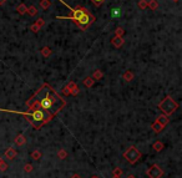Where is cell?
<instances>
[{
    "label": "cell",
    "mask_w": 182,
    "mask_h": 178,
    "mask_svg": "<svg viewBox=\"0 0 182 178\" xmlns=\"http://www.w3.org/2000/svg\"><path fill=\"white\" fill-rule=\"evenodd\" d=\"M124 158H125L129 163L134 164V163H136V162L141 158V152L137 150L135 146H131V147H129L127 150L124 152Z\"/></svg>",
    "instance_id": "5"
},
{
    "label": "cell",
    "mask_w": 182,
    "mask_h": 178,
    "mask_svg": "<svg viewBox=\"0 0 182 178\" xmlns=\"http://www.w3.org/2000/svg\"><path fill=\"white\" fill-rule=\"evenodd\" d=\"M33 169H34V168H33V164H31V163H25V164H24V172H25V173H31Z\"/></svg>",
    "instance_id": "25"
},
{
    "label": "cell",
    "mask_w": 182,
    "mask_h": 178,
    "mask_svg": "<svg viewBox=\"0 0 182 178\" xmlns=\"http://www.w3.org/2000/svg\"><path fill=\"white\" fill-rule=\"evenodd\" d=\"M124 34H125V30L121 26H118V27H116V30H115V36H124Z\"/></svg>",
    "instance_id": "26"
},
{
    "label": "cell",
    "mask_w": 182,
    "mask_h": 178,
    "mask_svg": "<svg viewBox=\"0 0 182 178\" xmlns=\"http://www.w3.org/2000/svg\"><path fill=\"white\" fill-rule=\"evenodd\" d=\"M30 156H31V158L34 160V161H40L41 160V152L39 151V150H35L34 152H31V155H30Z\"/></svg>",
    "instance_id": "20"
},
{
    "label": "cell",
    "mask_w": 182,
    "mask_h": 178,
    "mask_svg": "<svg viewBox=\"0 0 182 178\" xmlns=\"http://www.w3.org/2000/svg\"><path fill=\"white\" fill-rule=\"evenodd\" d=\"M147 8H150L151 10H157V9H159L157 0H151V2H148V3H147Z\"/></svg>",
    "instance_id": "19"
},
{
    "label": "cell",
    "mask_w": 182,
    "mask_h": 178,
    "mask_svg": "<svg viewBox=\"0 0 182 178\" xmlns=\"http://www.w3.org/2000/svg\"><path fill=\"white\" fill-rule=\"evenodd\" d=\"M70 178H82V177H81L80 174H77V173H75V174H72V176H71Z\"/></svg>",
    "instance_id": "34"
},
{
    "label": "cell",
    "mask_w": 182,
    "mask_h": 178,
    "mask_svg": "<svg viewBox=\"0 0 182 178\" xmlns=\"http://www.w3.org/2000/svg\"><path fill=\"white\" fill-rule=\"evenodd\" d=\"M30 30H31L33 33H38V31L40 30V27H39V26H38L36 24H33L31 26H30Z\"/></svg>",
    "instance_id": "31"
},
{
    "label": "cell",
    "mask_w": 182,
    "mask_h": 178,
    "mask_svg": "<svg viewBox=\"0 0 182 178\" xmlns=\"http://www.w3.org/2000/svg\"><path fill=\"white\" fill-rule=\"evenodd\" d=\"M91 2L94 3V5H95V6H100L101 4H104V3L106 2V0H91Z\"/></svg>",
    "instance_id": "32"
},
{
    "label": "cell",
    "mask_w": 182,
    "mask_h": 178,
    "mask_svg": "<svg viewBox=\"0 0 182 178\" xmlns=\"http://www.w3.org/2000/svg\"><path fill=\"white\" fill-rule=\"evenodd\" d=\"M125 40H124V36H114L112 40H111V44L116 47V49H120L121 46L124 45Z\"/></svg>",
    "instance_id": "8"
},
{
    "label": "cell",
    "mask_w": 182,
    "mask_h": 178,
    "mask_svg": "<svg viewBox=\"0 0 182 178\" xmlns=\"http://www.w3.org/2000/svg\"><path fill=\"white\" fill-rule=\"evenodd\" d=\"M68 156H69V153H68L66 150H64V148L59 150V152H57V157H59V160H66Z\"/></svg>",
    "instance_id": "17"
},
{
    "label": "cell",
    "mask_w": 182,
    "mask_h": 178,
    "mask_svg": "<svg viewBox=\"0 0 182 178\" xmlns=\"http://www.w3.org/2000/svg\"><path fill=\"white\" fill-rule=\"evenodd\" d=\"M26 105H27L29 110L39 107V108L45 110L46 112H49L54 117L66 106V102L61 96H59L52 90V87L50 85L44 83L31 96V99L26 102Z\"/></svg>",
    "instance_id": "1"
},
{
    "label": "cell",
    "mask_w": 182,
    "mask_h": 178,
    "mask_svg": "<svg viewBox=\"0 0 182 178\" xmlns=\"http://www.w3.org/2000/svg\"><path fill=\"white\" fill-rule=\"evenodd\" d=\"M40 8L43 10H48L50 8V0H40Z\"/></svg>",
    "instance_id": "22"
},
{
    "label": "cell",
    "mask_w": 182,
    "mask_h": 178,
    "mask_svg": "<svg viewBox=\"0 0 182 178\" xmlns=\"http://www.w3.org/2000/svg\"><path fill=\"white\" fill-rule=\"evenodd\" d=\"M59 2L61 3V4H64L71 11V15H68V16H60L59 15V16H56V19H60V20H71V21H74L79 26L80 30H86V29L96 20V18L93 14H91L87 9H85V8L80 6V5L74 9L69 4L64 3V0H59Z\"/></svg>",
    "instance_id": "2"
},
{
    "label": "cell",
    "mask_w": 182,
    "mask_h": 178,
    "mask_svg": "<svg viewBox=\"0 0 182 178\" xmlns=\"http://www.w3.org/2000/svg\"><path fill=\"white\" fill-rule=\"evenodd\" d=\"M147 8V2L146 0H140L139 2V9L140 10H145Z\"/></svg>",
    "instance_id": "28"
},
{
    "label": "cell",
    "mask_w": 182,
    "mask_h": 178,
    "mask_svg": "<svg viewBox=\"0 0 182 178\" xmlns=\"http://www.w3.org/2000/svg\"><path fill=\"white\" fill-rule=\"evenodd\" d=\"M146 173L150 178H161L163 176V169H161V167L159 164H152L147 169Z\"/></svg>",
    "instance_id": "6"
},
{
    "label": "cell",
    "mask_w": 182,
    "mask_h": 178,
    "mask_svg": "<svg viewBox=\"0 0 182 178\" xmlns=\"http://www.w3.org/2000/svg\"><path fill=\"white\" fill-rule=\"evenodd\" d=\"M2 160H3V158H2V156H0V161H2Z\"/></svg>",
    "instance_id": "39"
},
{
    "label": "cell",
    "mask_w": 182,
    "mask_h": 178,
    "mask_svg": "<svg viewBox=\"0 0 182 178\" xmlns=\"http://www.w3.org/2000/svg\"><path fill=\"white\" fill-rule=\"evenodd\" d=\"M91 77H93L94 80H101V79L104 77V72H102L101 70H96V71L94 72V75L91 76Z\"/></svg>",
    "instance_id": "23"
},
{
    "label": "cell",
    "mask_w": 182,
    "mask_h": 178,
    "mask_svg": "<svg viewBox=\"0 0 182 178\" xmlns=\"http://www.w3.org/2000/svg\"><path fill=\"white\" fill-rule=\"evenodd\" d=\"M94 83H95V80L91 77V76H89V77H86L84 80V86H86V87H93Z\"/></svg>",
    "instance_id": "18"
},
{
    "label": "cell",
    "mask_w": 182,
    "mask_h": 178,
    "mask_svg": "<svg viewBox=\"0 0 182 178\" xmlns=\"http://www.w3.org/2000/svg\"><path fill=\"white\" fill-rule=\"evenodd\" d=\"M172 2H180V0H172Z\"/></svg>",
    "instance_id": "38"
},
{
    "label": "cell",
    "mask_w": 182,
    "mask_h": 178,
    "mask_svg": "<svg viewBox=\"0 0 182 178\" xmlns=\"http://www.w3.org/2000/svg\"><path fill=\"white\" fill-rule=\"evenodd\" d=\"M66 88H68V91H69V94H70L71 96H77V95L80 94V88H79L77 83L74 82V81H70V82L66 85Z\"/></svg>",
    "instance_id": "7"
},
{
    "label": "cell",
    "mask_w": 182,
    "mask_h": 178,
    "mask_svg": "<svg viewBox=\"0 0 182 178\" xmlns=\"http://www.w3.org/2000/svg\"><path fill=\"white\" fill-rule=\"evenodd\" d=\"M180 105L178 102H176L171 96H166L160 103H159V108L162 111L163 115L166 116H171L173 112H176V110H178Z\"/></svg>",
    "instance_id": "4"
},
{
    "label": "cell",
    "mask_w": 182,
    "mask_h": 178,
    "mask_svg": "<svg viewBox=\"0 0 182 178\" xmlns=\"http://www.w3.org/2000/svg\"><path fill=\"white\" fill-rule=\"evenodd\" d=\"M6 3V0H0V5H4Z\"/></svg>",
    "instance_id": "35"
},
{
    "label": "cell",
    "mask_w": 182,
    "mask_h": 178,
    "mask_svg": "<svg viewBox=\"0 0 182 178\" xmlns=\"http://www.w3.org/2000/svg\"><path fill=\"white\" fill-rule=\"evenodd\" d=\"M90 178H100V177H99V176H96V174H93V176H91Z\"/></svg>",
    "instance_id": "36"
},
{
    "label": "cell",
    "mask_w": 182,
    "mask_h": 178,
    "mask_svg": "<svg viewBox=\"0 0 182 178\" xmlns=\"http://www.w3.org/2000/svg\"><path fill=\"white\" fill-rule=\"evenodd\" d=\"M8 163L4 161V160H2V161H0V171H2V172H5L6 169H8Z\"/></svg>",
    "instance_id": "27"
},
{
    "label": "cell",
    "mask_w": 182,
    "mask_h": 178,
    "mask_svg": "<svg viewBox=\"0 0 182 178\" xmlns=\"http://www.w3.org/2000/svg\"><path fill=\"white\" fill-rule=\"evenodd\" d=\"M122 173H124V171L121 169L120 167H116V168L112 169V174H114V177H121V176H122Z\"/></svg>",
    "instance_id": "24"
},
{
    "label": "cell",
    "mask_w": 182,
    "mask_h": 178,
    "mask_svg": "<svg viewBox=\"0 0 182 178\" xmlns=\"http://www.w3.org/2000/svg\"><path fill=\"white\" fill-rule=\"evenodd\" d=\"M127 178H136V177H135V176H134V174H130V176H129V177H127Z\"/></svg>",
    "instance_id": "37"
},
{
    "label": "cell",
    "mask_w": 182,
    "mask_h": 178,
    "mask_svg": "<svg viewBox=\"0 0 182 178\" xmlns=\"http://www.w3.org/2000/svg\"><path fill=\"white\" fill-rule=\"evenodd\" d=\"M63 95L64 96H70V94H69V91H68V88H66V86L63 88Z\"/></svg>",
    "instance_id": "33"
},
{
    "label": "cell",
    "mask_w": 182,
    "mask_h": 178,
    "mask_svg": "<svg viewBox=\"0 0 182 178\" xmlns=\"http://www.w3.org/2000/svg\"><path fill=\"white\" fill-rule=\"evenodd\" d=\"M118 15H120V9H118V8L112 9V11H111V16H112V18H116V16H118Z\"/></svg>",
    "instance_id": "30"
},
{
    "label": "cell",
    "mask_w": 182,
    "mask_h": 178,
    "mask_svg": "<svg viewBox=\"0 0 182 178\" xmlns=\"http://www.w3.org/2000/svg\"><path fill=\"white\" fill-rule=\"evenodd\" d=\"M16 11H18L20 15H24V14L27 13V6H26L24 3H21V4H19V5L16 6Z\"/></svg>",
    "instance_id": "15"
},
{
    "label": "cell",
    "mask_w": 182,
    "mask_h": 178,
    "mask_svg": "<svg viewBox=\"0 0 182 178\" xmlns=\"http://www.w3.org/2000/svg\"><path fill=\"white\" fill-rule=\"evenodd\" d=\"M25 143H26V137L24 136V133L18 135L16 138H15V144L16 146H24Z\"/></svg>",
    "instance_id": "12"
},
{
    "label": "cell",
    "mask_w": 182,
    "mask_h": 178,
    "mask_svg": "<svg viewBox=\"0 0 182 178\" xmlns=\"http://www.w3.org/2000/svg\"><path fill=\"white\" fill-rule=\"evenodd\" d=\"M35 24H36V25L41 29V27H44V26H45V20H44L43 18H39V19L36 20V22H35Z\"/></svg>",
    "instance_id": "29"
},
{
    "label": "cell",
    "mask_w": 182,
    "mask_h": 178,
    "mask_svg": "<svg viewBox=\"0 0 182 178\" xmlns=\"http://www.w3.org/2000/svg\"><path fill=\"white\" fill-rule=\"evenodd\" d=\"M0 111H3V112H10V113L24 115V116L27 118V120H29V122L31 123V125L34 126V128H36V130H39L41 126L46 125L49 121H51V118H52V116H51L49 112H46L45 110L39 108V107L30 110L29 112H18V111H11V110H3V108H0Z\"/></svg>",
    "instance_id": "3"
},
{
    "label": "cell",
    "mask_w": 182,
    "mask_h": 178,
    "mask_svg": "<svg viewBox=\"0 0 182 178\" xmlns=\"http://www.w3.org/2000/svg\"><path fill=\"white\" fill-rule=\"evenodd\" d=\"M151 128L154 130V132H155V133H160V132H162V130H163L165 127H163L161 123H159L157 121H155L152 125H151Z\"/></svg>",
    "instance_id": "13"
},
{
    "label": "cell",
    "mask_w": 182,
    "mask_h": 178,
    "mask_svg": "<svg viewBox=\"0 0 182 178\" xmlns=\"http://www.w3.org/2000/svg\"><path fill=\"white\" fill-rule=\"evenodd\" d=\"M40 52H41V55H43L44 57H49V56L52 54V50H51L49 46H44V47L40 50Z\"/></svg>",
    "instance_id": "16"
},
{
    "label": "cell",
    "mask_w": 182,
    "mask_h": 178,
    "mask_svg": "<svg viewBox=\"0 0 182 178\" xmlns=\"http://www.w3.org/2000/svg\"><path fill=\"white\" fill-rule=\"evenodd\" d=\"M16 155H18V151L15 150L14 147H9L8 150L5 151V157H6L8 160H14V158L16 157Z\"/></svg>",
    "instance_id": "9"
},
{
    "label": "cell",
    "mask_w": 182,
    "mask_h": 178,
    "mask_svg": "<svg viewBox=\"0 0 182 178\" xmlns=\"http://www.w3.org/2000/svg\"><path fill=\"white\" fill-rule=\"evenodd\" d=\"M163 148H165V144H163V142H161V141H156V142L152 144V150H155L156 152H161Z\"/></svg>",
    "instance_id": "14"
},
{
    "label": "cell",
    "mask_w": 182,
    "mask_h": 178,
    "mask_svg": "<svg viewBox=\"0 0 182 178\" xmlns=\"http://www.w3.org/2000/svg\"><path fill=\"white\" fill-rule=\"evenodd\" d=\"M156 121L159 122V123H161L163 127H166L167 126V123L170 122V120H168V116H166V115H163V113H161L157 118H156Z\"/></svg>",
    "instance_id": "10"
},
{
    "label": "cell",
    "mask_w": 182,
    "mask_h": 178,
    "mask_svg": "<svg viewBox=\"0 0 182 178\" xmlns=\"http://www.w3.org/2000/svg\"><path fill=\"white\" fill-rule=\"evenodd\" d=\"M27 13L31 15V16H35V15H38V13H39V10H38V8L35 6V5H31V6H29L27 8Z\"/></svg>",
    "instance_id": "21"
},
{
    "label": "cell",
    "mask_w": 182,
    "mask_h": 178,
    "mask_svg": "<svg viewBox=\"0 0 182 178\" xmlns=\"http://www.w3.org/2000/svg\"><path fill=\"white\" fill-rule=\"evenodd\" d=\"M134 77H135V75H134V72H132L131 70H126V71L124 72V75H122V79H124L126 82H131V81L134 80Z\"/></svg>",
    "instance_id": "11"
},
{
    "label": "cell",
    "mask_w": 182,
    "mask_h": 178,
    "mask_svg": "<svg viewBox=\"0 0 182 178\" xmlns=\"http://www.w3.org/2000/svg\"><path fill=\"white\" fill-rule=\"evenodd\" d=\"M114 178H120V177H114Z\"/></svg>",
    "instance_id": "40"
}]
</instances>
